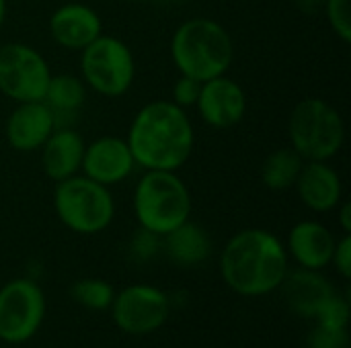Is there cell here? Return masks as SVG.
Instances as JSON below:
<instances>
[{
  "label": "cell",
  "instance_id": "1",
  "mask_svg": "<svg viewBox=\"0 0 351 348\" xmlns=\"http://www.w3.org/2000/svg\"><path fill=\"white\" fill-rule=\"evenodd\" d=\"M128 146L144 170L177 172L193 152V127L185 111L171 101H154L138 111Z\"/></svg>",
  "mask_w": 351,
  "mask_h": 348
},
{
  "label": "cell",
  "instance_id": "2",
  "mask_svg": "<svg viewBox=\"0 0 351 348\" xmlns=\"http://www.w3.org/2000/svg\"><path fill=\"white\" fill-rule=\"evenodd\" d=\"M224 283L239 295L259 297L280 289L288 273L284 244L267 230H243L220 256Z\"/></svg>",
  "mask_w": 351,
  "mask_h": 348
},
{
  "label": "cell",
  "instance_id": "3",
  "mask_svg": "<svg viewBox=\"0 0 351 348\" xmlns=\"http://www.w3.org/2000/svg\"><path fill=\"white\" fill-rule=\"evenodd\" d=\"M171 55L183 76L206 82L226 74L234 57V45L220 23L191 18L175 31Z\"/></svg>",
  "mask_w": 351,
  "mask_h": 348
},
{
  "label": "cell",
  "instance_id": "4",
  "mask_svg": "<svg viewBox=\"0 0 351 348\" xmlns=\"http://www.w3.org/2000/svg\"><path fill=\"white\" fill-rule=\"evenodd\" d=\"M134 213L140 228L162 238L189 219V189L175 172L146 170L134 193Z\"/></svg>",
  "mask_w": 351,
  "mask_h": 348
},
{
  "label": "cell",
  "instance_id": "5",
  "mask_svg": "<svg viewBox=\"0 0 351 348\" xmlns=\"http://www.w3.org/2000/svg\"><path fill=\"white\" fill-rule=\"evenodd\" d=\"M292 150L304 162H327L343 146L346 127L339 111L323 98L300 101L290 115Z\"/></svg>",
  "mask_w": 351,
  "mask_h": 348
},
{
  "label": "cell",
  "instance_id": "6",
  "mask_svg": "<svg viewBox=\"0 0 351 348\" xmlns=\"http://www.w3.org/2000/svg\"><path fill=\"white\" fill-rule=\"evenodd\" d=\"M53 209L68 230L88 236L109 228L115 215L109 189L88 176L76 174L56 185Z\"/></svg>",
  "mask_w": 351,
  "mask_h": 348
},
{
  "label": "cell",
  "instance_id": "7",
  "mask_svg": "<svg viewBox=\"0 0 351 348\" xmlns=\"http://www.w3.org/2000/svg\"><path fill=\"white\" fill-rule=\"evenodd\" d=\"M82 82L103 96H121L130 90L136 66L130 47L111 35H99L82 49Z\"/></svg>",
  "mask_w": 351,
  "mask_h": 348
},
{
  "label": "cell",
  "instance_id": "8",
  "mask_svg": "<svg viewBox=\"0 0 351 348\" xmlns=\"http://www.w3.org/2000/svg\"><path fill=\"white\" fill-rule=\"evenodd\" d=\"M51 72L39 51L23 43L0 47V90L16 103L43 101Z\"/></svg>",
  "mask_w": 351,
  "mask_h": 348
},
{
  "label": "cell",
  "instance_id": "9",
  "mask_svg": "<svg viewBox=\"0 0 351 348\" xmlns=\"http://www.w3.org/2000/svg\"><path fill=\"white\" fill-rule=\"evenodd\" d=\"M45 297L29 279H14L0 289V340L8 345L27 343L41 326Z\"/></svg>",
  "mask_w": 351,
  "mask_h": 348
},
{
  "label": "cell",
  "instance_id": "10",
  "mask_svg": "<svg viewBox=\"0 0 351 348\" xmlns=\"http://www.w3.org/2000/svg\"><path fill=\"white\" fill-rule=\"evenodd\" d=\"M171 314L169 297L152 285H130L115 293L111 316L119 330L128 334H150L165 326Z\"/></svg>",
  "mask_w": 351,
  "mask_h": 348
},
{
  "label": "cell",
  "instance_id": "11",
  "mask_svg": "<svg viewBox=\"0 0 351 348\" xmlns=\"http://www.w3.org/2000/svg\"><path fill=\"white\" fill-rule=\"evenodd\" d=\"M195 107L208 125L216 129H228L241 123V119L245 117L247 96L234 80L218 76L202 84Z\"/></svg>",
  "mask_w": 351,
  "mask_h": 348
},
{
  "label": "cell",
  "instance_id": "12",
  "mask_svg": "<svg viewBox=\"0 0 351 348\" xmlns=\"http://www.w3.org/2000/svg\"><path fill=\"white\" fill-rule=\"evenodd\" d=\"M136 166L130 146L121 137H101L84 148L80 170L90 180L111 187L125 180Z\"/></svg>",
  "mask_w": 351,
  "mask_h": 348
},
{
  "label": "cell",
  "instance_id": "13",
  "mask_svg": "<svg viewBox=\"0 0 351 348\" xmlns=\"http://www.w3.org/2000/svg\"><path fill=\"white\" fill-rule=\"evenodd\" d=\"M56 129V117L43 101L19 103L6 121V139L19 152L39 150Z\"/></svg>",
  "mask_w": 351,
  "mask_h": 348
},
{
  "label": "cell",
  "instance_id": "14",
  "mask_svg": "<svg viewBox=\"0 0 351 348\" xmlns=\"http://www.w3.org/2000/svg\"><path fill=\"white\" fill-rule=\"evenodd\" d=\"M49 33L56 43L66 49L82 51L101 35L99 14L84 4H64L49 18Z\"/></svg>",
  "mask_w": 351,
  "mask_h": 348
},
{
  "label": "cell",
  "instance_id": "15",
  "mask_svg": "<svg viewBox=\"0 0 351 348\" xmlns=\"http://www.w3.org/2000/svg\"><path fill=\"white\" fill-rule=\"evenodd\" d=\"M294 187L300 201L317 213L331 211L341 203V178L327 162H304Z\"/></svg>",
  "mask_w": 351,
  "mask_h": 348
},
{
  "label": "cell",
  "instance_id": "16",
  "mask_svg": "<svg viewBox=\"0 0 351 348\" xmlns=\"http://www.w3.org/2000/svg\"><path fill=\"white\" fill-rule=\"evenodd\" d=\"M280 287L288 308L302 318H317L321 308L335 293L331 283L323 275H319V271L311 269L286 273Z\"/></svg>",
  "mask_w": 351,
  "mask_h": 348
},
{
  "label": "cell",
  "instance_id": "17",
  "mask_svg": "<svg viewBox=\"0 0 351 348\" xmlns=\"http://www.w3.org/2000/svg\"><path fill=\"white\" fill-rule=\"evenodd\" d=\"M84 148L86 146L76 131L68 127H56L41 146V166L47 178H51L53 183H62L74 176L82 166Z\"/></svg>",
  "mask_w": 351,
  "mask_h": 348
},
{
  "label": "cell",
  "instance_id": "18",
  "mask_svg": "<svg viewBox=\"0 0 351 348\" xmlns=\"http://www.w3.org/2000/svg\"><path fill=\"white\" fill-rule=\"evenodd\" d=\"M333 234L319 222H300L292 228L288 248L302 269L321 271L331 265L335 250Z\"/></svg>",
  "mask_w": 351,
  "mask_h": 348
},
{
  "label": "cell",
  "instance_id": "19",
  "mask_svg": "<svg viewBox=\"0 0 351 348\" xmlns=\"http://www.w3.org/2000/svg\"><path fill=\"white\" fill-rule=\"evenodd\" d=\"M162 238L165 252L179 267H195L208 260L212 254V240L208 232L197 224H191L189 219L165 234Z\"/></svg>",
  "mask_w": 351,
  "mask_h": 348
},
{
  "label": "cell",
  "instance_id": "20",
  "mask_svg": "<svg viewBox=\"0 0 351 348\" xmlns=\"http://www.w3.org/2000/svg\"><path fill=\"white\" fill-rule=\"evenodd\" d=\"M86 98V84L70 74H58L49 78L43 103L49 107V111L56 117V127L60 117L76 115L78 109L84 105Z\"/></svg>",
  "mask_w": 351,
  "mask_h": 348
},
{
  "label": "cell",
  "instance_id": "21",
  "mask_svg": "<svg viewBox=\"0 0 351 348\" xmlns=\"http://www.w3.org/2000/svg\"><path fill=\"white\" fill-rule=\"evenodd\" d=\"M302 166H304V160L292 148L276 150L263 160L261 180L269 191H286L296 185V178Z\"/></svg>",
  "mask_w": 351,
  "mask_h": 348
},
{
  "label": "cell",
  "instance_id": "22",
  "mask_svg": "<svg viewBox=\"0 0 351 348\" xmlns=\"http://www.w3.org/2000/svg\"><path fill=\"white\" fill-rule=\"evenodd\" d=\"M70 295L78 306L93 312H103L111 308L115 291L103 279H80L70 287Z\"/></svg>",
  "mask_w": 351,
  "mask_h": 348
},
{
  "label": "cell",
  "instance_id": "23",
  "mask_svg": "<svg viewBox=\"0 0 351 348\" xmlns=\"http://www.w3.org/2000/svg\"><path fill=\"white\" fill-rule=\"evenodd\" d=\"M325 12L335 35L350 43L351 41V0H323Z\"/></svg>",
  "mask_w": 351,
  "mask_h": 348
},
{
  "label": "cell",
  "instance_id": "24",
  "mask_svg": "<svg viewBox=\"0 0 351 348\" xmlns=\"http://www.w3.org/2000/svg\"><path fill=\"white\" fill-rule=\"evenodd\" d=\"M306 348H350L348 328H335L317 322V326L308 334Z\"/></svg>",
  "mask_w": 351,
  "mask_h": 348
},
{
  "label": "cell",
  "instance_id": "25",
  "mask_svg": "<svg viewBox=\"0 0 351 348\" xmlns=\"http://www.w3.org/2000/svg\"><path fill=\"white\" fill-rule=\"evenodd\" d=\"M319 324H327V326H335V328H348V320H350V302L348 297H341L337 293H333L327 304L321 308V312L315 318Z\"/></svg>",
  "mask_w": 351,
  "mask_h": 348
},
{
  "label": "cell",
  "instance_id": "26",
  "mask_svg": "<svg viewBox=\"0 0 351 348\" xmlns=\"http://www.w3.org/2000/svg\"><path fill=\"white\" fill-rule=\"evenodd\" d=\"M160 248H162L160 236L154 234V232H150V230H144V228H140V230L132 236V242H130L132 256H136L138 260H148V258H152Z\"/></svg>",
  "mask_w": 351,
  "mask_h": 348
},
{
  "label": "cell",
  "instance_id": "27",
  "mask_svg": "<svg viewBox=\"0 0 351 348\" xmlns=\"http://www.w3.org/2000/svg\"><path fill=\"white\" fill-rule=\"evenodd\" d=\"M202 84L204 82H199V80H195V78H189V76H183L181 74V78L177 80V84H175V88H173V103L177 105V107H181V109H185V107H195V103H197V96H199V92H202Z\"/></svg>",
  "mask_w": 351,
  "mask_h": 348
},
{
  "label": "cell",
  "instance_id": "28",
  "mask_svg": "<svg viewBox=\"0 0 351 348\" xmlns=\"http://www.w3.org/2000/svg\"><path fill=\"white\" fill-rule=\"evenodd\" d=\"M331 263L335 265V269L339 271V275L343 279L351 277V236L346 234L339 242H335V250L331 256Z\"/></svg>",
  "mask_w": 351,
  "mask_h": 348
},
{
  "label": "cell",
  "instance_id": "29",
  "mask_svg": "<svg viewBox=\"0 0 351 348\" xmlns=\"http://www.w3.org/2000/svg\"><path fill=\"white\" fill-rule=\"evenodd\" d=\"M339 207V205H337ZM339 222H341V228H343V232L346 234H350L351 232V205L350 203H343L341 207H339Z\"/></svg>",
  "mask_w": 351,
  "mask_h": 348
},
{
  "label": "cell",
  "instance_id": "30",
  "mask_svg": "<svg viewBox=\"0 0 351 348\" xmlns=\"http://www.w3.org/2000/svg\"><path fill=\"white\" fill-rule=\"evenodd\" d=\"M321 2H323V0H298V4H300L304 10H313V8H317Z\"/></svg>",
  "mask_w": 351,
  "mask_h": 348
},
{
  "label": "cell",
  "instance_id": "31",
  "mask_svg": "<svg viewBox=\"0 0 351 348\" xmlns=\"http://www.w3.org/2000/svg\"><path fill=\"white\" fill-rule=\"evenodd\" d=\"M4 16H6V0H0V27L4 23Z\"/></svg>",
  "mask_w": 351,
  "mask_h": 348
},
{
  "label": "cell",
  "instance_id": "32",
  "mask_svg": "<svg viewBox=\"0 0 351 348\" xmlns=\"http://www.w3.org/2000/svg\"><path fill=\"white\" fill-rule=\"evenodd\" d=\"M125 2H144V0H125Z\"/></svg>",
  "mask_w": 351,
  "mask_h": 348
},
{
  "label": "cell",
  "instance_id": "33",
  "mask_svg": "<svg viewBox=\"0 0 351 348\" xmlns=\"http://www.w3.org/2000/svg\"><path fill=\"white\" fill-rule=\"evenodd\" d=\"M171 2H179V0H171Z\"/></svg>",
  "mask_w": 351,
  "mask_h": 348
}]
</instances>
